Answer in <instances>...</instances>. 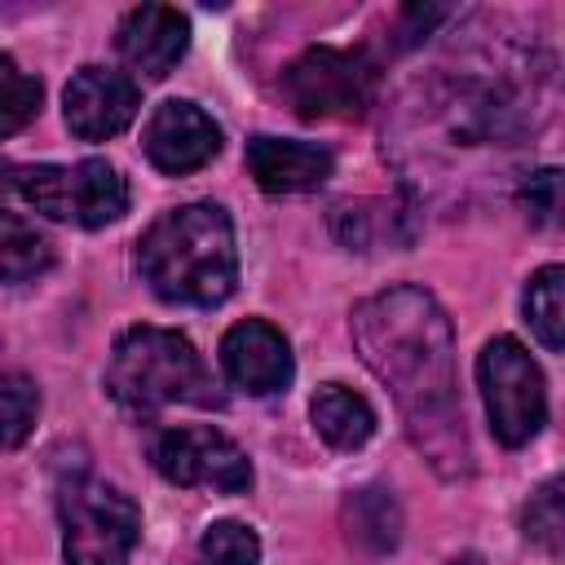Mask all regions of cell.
Wrapping results in <instances>:
<instances>
[{
	"mask_svg": "<svg viewBox=\"0 0 565 565\" xmlns=\"http://www.w3.org/2000/svg\"><path fill=\"white\" fill-rule=\"evenodd\" d=\"M137 269L154 296L172 305H221L238 282L234 225L216 203L163 212L137 243Z\"/></svg>",
	"mask_w": 565,
	"mask_h": 565,
	"instance_id": "cell-2",
	"label": "cell"
},
{
	"mask_svg": "<svg viewBox=\"0 0 565 565\" xmlns=\"http://www.w3.org/2000/svg\"><path fill=\"white\" fill-rule=\"evenodd\" d=\"M282 93L300 119H353L371 106L375 66L366 53L309 49L282 71Z\"/></svg>",
	"mask_w": 565,
	"mask_h": 565,
	"instance_id": "cell-7",
	"label": "cell"
},
{
	"mask_svg": "<svg viewBox=\"0 0 565 565\" xmlns=\"http://www.w3.org/2000/svg\"><path fill=\"white\" fill-rule=\"evenodd\" d=\"M40 415V388L31 375L22 371H4L0 375V450H13L31 437Z\"/></svg>",
	"mask_w": 565,
	"mask_h": 565,
	"instance_id": "cell-18",
	"label": "cell"
},
{
	"mask_svg": "<svg viewBox=\"0 0 565 565\" xmlns=\"http://www.w3.org/2000/svg\"><path fill=\"white\" fill-rule=\"evenodd\" d=\"M525 539L539 543L547 556H561L565 543V512H561V477L543 481L525 503Z\"/></svg>",
	"mask_w": 565,
	"mask_h": 565,
	"instance_id": "cell-21",
	"label": "cell"
},
{
	"mask_svg": "<svg viewBox=\"0 0 565 565\" xmlns=\"http://www.w3.org/2000/svg\"><path fill=\"white\" fill-rule=\"evenodd\" d=\"M40 110V79L26 75L9 53H0V137L22 132Z\"/></svg>",
	"mask_w": 565,
	"mask_h": 565,
	"instance_id": "cell-19",
	"label": "cell"
},
{
	"mask_svg": "<svg viewBox=\"0 0 565 565\" xmlns=\"http://www.w3.org/2000/svg\"><path fill=\"white\" fill-rule=\"evenodd\" d=\"M349 327L362 362L388 384L415 446L441 472H459L468 437L455 388V340L441 305L424 287H388L362 300Z\"/></svg>",
	"mask_w": 565,
	"mask_h": 565,
	"instance_id": "cell-1",
	"label": "cell"
},
{
	"mask_svg": "<svg viewBox=\"0 0 565 565\" xmlns=\"http://www.w3.org/2000/svg\"><path fill=\"white\" fill-rule=\"evenodd\" d=\"M344 530L358 547H366L375 556L393 552L397 539H402V508H397L393 490H384V486L353 490L344 499Z\"/></svg>",
	"mask_w": 565,
	"mask_h": 565,
	"instance_id": "cell-15",
	"label": "cell"
},
{
	"mask_svg": "<svg viewBox=\"0 0 565 565\" xmlns=\"http://www.w3.org/2000/svg\"><path fill=\"white\" fill-rule=\"evenodd\" d=\"M525 207L534 221H552L556 212V168H543L525 181Z\"/></svg>",
	"mask_w": 565,
	"mask_h": 565,
	"instance_id": "cell-22",
	"label": "cell"
},
{
	"mask_svg": "<svg viewBox=\"0 0 565 565\" xmlns=\"http://www.w3.org/2000/svg\"><path fill=\"white\" fill-rule=\"evenodd\" d=\"M335 159L327 146L291 141V137H252L247 141V172L265 194H305L331 177Z\"/></svg>",
	"mask_w": 565,
	"mask_h": 565,
	"instance_id": "cell-13",
	"label": "cell"
},
{
	"mask_svg": "<svg viewBox=\"0 0 565 565\" xmlns=\"http://www.w3.org/2000/svg\"><path fill=\"white\" fill-rule=\"evenodd\" d=\"M115 44H119V57L137 75L163 79L190 49V18L172 4H141V9L124 13Z\"/></svg>",
	"mask_w": 565,
	"mask_h": 565,
	"instance_id": "cell-12",
	"label": "cell"
},
{
	"mask_svg": "<svg viewBox=\"0 0 565 565\" xmlns=\"http://www.w3.org/2000/svg\"><path fill=\"white\" fill-rule=\"evenodd\" d=\"M150 463L172 486H212L221 494H243L252 486L247 455L225 433H216L207 424L163 428L150 441Z\"/></svg>",
	"mask_w": 565,
	"mask_h": 565,
	"instance_id": "cell-8",
	"label": "cell"
},
{
	"mask_svg": "<svg viewBox=\"0 0 565 565\" xmlns=\"http://www.w3.org/2000/svg\"><path fill=\"white\" fill-rule=\"evenodd\" d=\"M66 565H128L141 539V508L110 481L71 477L57 494Z\"/></svg>",
	"mask_w": 565,
	"mask_h": 565,
	"instance_id": "cell-4",
	"label": "cell"
},
{
	"mask_svg": "<svg viewBox=\"0 0 565 565\" xmlns=\"http://www.w3.org/2000/svg\"><path fill=\"white\" fill-rule=\"evenodd\" d=\"M309 415H313L318 437H322L327 446H335V450H358V446H366L371 433H375V411H371V402H366L362 393L344 388V384H322V388L313 393Z\"/></svg>",
	"mask_w": 565,
	"mask_h": 565,
	"instance_id": "cell-14",
	"label": "cell"
},
{
	"mask_svg": "<svg viewBox=\"0 0 565 565\" xmlns=\"http://www.w3.org/2000/svg\"><path fill=\"white\" fill-rule=\"evenodd\" d=\"M477 384L490 415V433L503 446H525L530 437H539L547 419V388L539 362L521 340L494 335L477 358Z\"/></svg>",
	"mask_w": 565,
	"mask_h": 565,
	"instance_id": "cell-6",
	"label": "cell"
},
{
	"mask_svg": "<svg viewBox=\"0 0 565 565\" xmlns=\"http://www.w3.org/2000/svg\"><path fill=\"white\" fill-rule=\"evenodd\" d=\"M106 393L119 406L141 415L172 402H194V406L216 402L203 358L181 331H168V327H128L115 340V353L106 366Z\"/></svg>",
	"mask_w": 565,
	"mask_h": 565,
	"instance_id": "cell-3",
	"label": "cell"
},
{
	"mask_svg": "<svg viewBox=\"0 0 565 565\" xmlns=\"http://www.w3.org/2000/svg\"><path fill=\"white\" fill-rule=\"evenodd\" d=\"M53 265V243L22 216L0 212V282H26Z\"/></svg>",
	"mask_w": 565,
	"mask_h": 565,
	"instance_id": "cell-16",
	"label": "cell"
},
{
	"mask_svg": "<svg viewBox=\"0 0 565 565\" xmlns=\"http://www.w3.org/2000/svg\"><path fill=\"white\" fill-rule=\"evenodd\" d=\"M141 150L159 172L185 177L221 150V128L194 102H159L141 128Z\"/></svg>",
	"mask_w": 565,
	"mask_h": 565,
	"instance_id": "cell-9",
	"label": "cell"
},
{
	"mask_svg": "<svg viewBox=\"0 0 565 565\" xmlns=\"http://www.w3.org/2000/svg\"><path fill=\"white\" fill-rule=\"evenodd\" d=\"M203 565H260V539L243 521H216L199 539Z\"/></svg>",
	"mask_w": 565,
	"mask_h": 565,
	"instance_id": "cell-20",
	"label": "cell"
},
{
	"mask_svg": "<svg viewBox=\"0 0 565 565\" xmlns=\"http://www.w3.org/2000/svg\"><path fill=\"white\" fill-rule=\"evenodd\" d=\"M141 97L137 84L119 71L106 66H84L71 75L66 93H62V110H66V128L79 141H106L115 132H124L137 115Z\"/></svg>",
	"mask_w": 565,
	"mask_h": 565,
	"instance_id": "cell-10",
	"label": "cell"
},
{
	"mask_svg": "<svg viewBox=\"0 0 565 565\" xmlns=\"http://www.w3.org/2000/svg\"><path fill=\"white\" fill-rule=\"evenodd\" d=\"M221 366L230 375V384H238L252 397H269L282 393L296 375L291 362V344L278 327H269L265 318H243L225 331L221 340Z\"/></svg>",
	"mask_w": 565,
	"mask_h": 565,
	"instance_id": "cell-11",
	"label": "cell"
},
{
	"mask_svg": "<svg viewBox=\"0 0 565 565\" xmlns=\"http://www.w3.org/2000/svg\"><path fill=\"white\" fill-rule=\"evenodd\" d=\"M450 565H486V561H481V556H477V552H463V556H455V561H450Z\"/></svg>",
	"mask_w": 565,
	"mask_h": 565,
	"instance_id": "cell-23",
	"label": "cell"
},
{
	"mask_svg": "<svg viewBox=\"0 0 565 565\" xmlns=\"http://www.w3.org/2000/svg\"><path fill=\"white\" fill-rule=\"evenodd\" d=\"M561 282H565V269L561 265H543L530 282H525V322L530 331L539 335V344L547 353H561L565 349V300H561Z\"/></svg>",
	"mask_w": 565,
	"mask_h": 565,
	"instance_id": "cell-17",
	"label": "cell"
},
{
	"mask_svg": "<svg viewBox=\"0 0 565 565\" xmlns=\"http://www.w3.org/2000/svg\"><path fill=\"white\" fill-rule=\"evenodd\" d=\"M18 190L49 221H71V225H84V230L110 225L128 212V181L106 159L26 168L18 177Z\"/></svg>",
	"mask_w": 565,
	"mask_h": 565,
	"instance_id": "cell-5",
	"label": "cell"
}]
</instances>
